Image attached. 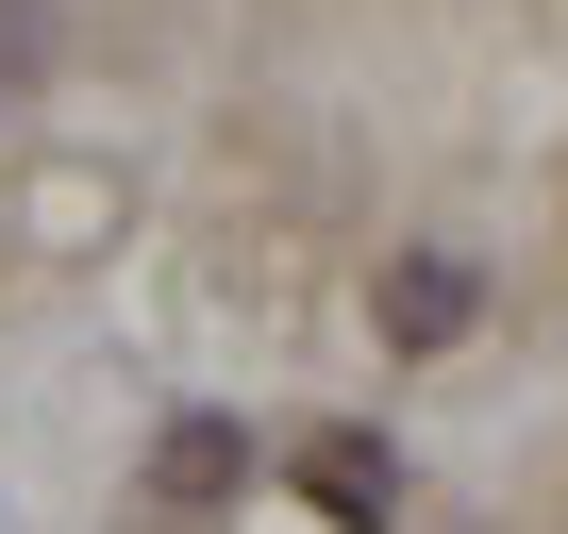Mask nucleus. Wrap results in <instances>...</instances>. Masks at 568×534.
Returning a JSON list of instances; mask_svg holds the SVG:
<instances>
[{
  "instance_id": "nucleus-1",
  "label": "nucleus",
  "mask_w": 568,
  "mask_h": 534,
  "mask_svg": "<svg viewBox=\"0 0 568 534\" xmlns=\"http://www.w3.org/2000/svg\"><path fill=\"white\" fill-rule=\"evenodd\" d=\"M468 318H485V285H468L452 250H402V267H385V351H452Z\"/></svg>"
},
{
  "instance_id": "nucleus-2",
  "label": "nucleus",
  "mask_w": 568,
  "mask_h": 534,
  "mask_svg": "<svg viewBox=\"0 0 568 534\" xmlns=\"http://www.w3.org/2000/svg\"><path fill=\"white\" fill-rule=\"evenodd\" d=\"M234 468H251V434H234V418H184V434H168V501H217Z\"/></svg>"
},
{
  "instance_id": "nucleus-3",
  "label": "nucleus",
  "mask_w": 568,
  "mask_h": 534,
  "mask_svg": "<svg viewBox=\"0 0 568 534\" xmlns=\"http://www.w3.org/2000/svg\"><path fill=\"white\" fill-rule=\"evenodd\" d=\"M335 517H385V468H368V434H318V468H302Z\"/></svg>"
}]
</instances>
